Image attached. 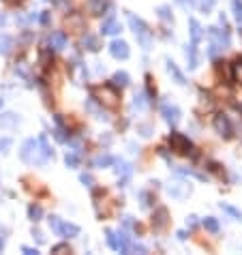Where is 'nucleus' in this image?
<instances>
[{
  "mask_svg": "<svg viewBox=\"0 0 242 255\" xmlns=\"http://www.w3.org/2000/svg\"><path fill=\"white\" fill-rule=\"evenodd\" d=\"M19 157L30 165H43V163H47V159H50V155H47L45 148H43L41 139H26L24 146H21V150H19Z\"/></svg>",
  "mask_w": 242,
  "mask_h": 255,
  "instance_id": "nucleus-1",
  "label": "nucleus"
},
{
  "mask_svg": "<svg viewBox=\"0 0 242 255\" xmlns=\"http://www.w3.org/2000/svg\"><path fill=\"white\" fill-rule=\"evenodd\" d=\"M127 20H129V26H131V30L135 32V37H137V41L142 43V47L144 50H150V45H152V35H150V30H148V26L144 24L139 18H135L133 13H129L127 15Z\"/></svg>",
  "mask_w": 242,
  "mask_h": 255,
  "instance_id": "nucleus-2",
  "label": "nucleus"
},
{
  "mask_svg": "<svg viewBox=\"0 0 242 255\" xmlns=\"http://www.w3.org/2000/svg\"><path fill=\"white\" fill-rule=\"evenodd\" d=\"M93 99L99 101L103 107L114 110V107H118V103H120V95H118L116 88H112V86H99V88L93 90Z\"/></svg>",
  "mask_w": 242,
  "mask_h": 255,
  "instance_id": "nucleus-3",
  "label": "nucleus"
},
{
  "mask_svg": "<svg viewBox=\"0 0 242 255\" xmlns=\"http://www.w3.org/2000/svg\"><path fill=\"white\" fill-rule=\"evenodd\" d=\"M107 242H110V247L114 249V251H120V253L129 251V236L125 230H120V232L107 230Z\"/></svg>",
  "mask_w": 242,
  "mask_h": 255,
  "instance_id": "nucleus-4",
  "label": "nucleus"
},
{
  "mask_svg": "<svg viewBox=\"0 0 242 255\" xmlns=\"http://www.w3.org/2000/svg\"><path fill=\"white\" fill-rule=\"evenodd\" d=\"M169 146H171V150H174V153H178V155H186L191 150L189 137H185L182 133H171L169 135Z\"/></svg>",
  "mask_w": 242,
  "mask_h": 255,
  "instance_id": "nucleus-5",
  "label": "nucleus"
},
{
  "mask_svg": "<svg viewBox=\"0 0 242 255\" xmlns=\"http://www.w3.org/2000/svg\"><path fill=\"white\" fill-rule=\"evenodd\" d=\"M208 37H210V39L221 47V50H227V47H229V32H227V28H225V30L208 28Z\"/></svg>",
  "mask_w": 242,
  "mask_h": 255,
  "instance_id": "nucleus-6",
  "label": "nucleus"
},
{
  "mask_svg": "<svg viewBox=\"0 0 242 255\" xmlns=\"http://www.w3.org/2000/svg\"><path fill=\"white\" fill-rule=\"evenodd\" d=\"M161 112H163L165 122L171 124V127H176V124L180 122V110H178V107H176V105H169V103H163Z\"/></svg>",
  "mask_w": 242,
  "mask_h": 255,
  "instance_id": "nucleus-7",
  "label": "nucleus"
},
{
  "mask_svg": "<svg viewBox=\"0 0 242 255\" xmlns=\"http://www.w3.org/2000/svg\"><path fill=\"white\" fill-rule=\"evenodd\" d=\"M169 223V213H168V208H157L154 210V215H152V227L157 232L161 230H165Z\"/></svg>",
  "mask_w": 242,
  "mask_h": 255,
  "instance_id": "nucleus-8",
  "label": "nucleus"
},
{
  "mask_svg": "<svg viewBox=\"0 0 242 255\" xmlns=\"http://www.w3.org/2000/svg\"><path fill=\"white\" fill-rule=\"evenodd\" d=\"M214 129H217V133L223 135V137H232V124H229V118L225 116V114H219V116L214 118Z\"/></svg>",
  "mask_w": 242,
  "mask_h": 255,
  "instance_id": "nucleus-9",
  "label": "nucleus"
},
{
  "mask_svg": "<svg viewBox=\"0 0 242 255\" xmlns=\"http://www.w3.org/2000/svg\"><path fill=\"white\" fill-rule=\"evenodd\" d=\"M168 193L171 195V197H186V195L191 193V184H186V182H171L169 187H168Z\"/></svg>",
  "mask_w": 242,
  "mask_h": 255,
  "instance_id": "nucleus-10",
  "label": "nucleus"
},
{
  "mask_svg": "<svg viewBox=\"0 0 242 255\" xmlns=\"http://www.w3.org/2000/svg\"><path fill=\"white\" fill-rule=\"evenodd\" d=\"M47 43H50V50H64L67 47V43H69V39H67V35L64 32H52L50 35V39H47Z\"/></svg>",
  "mask_w": 242,
  "mask_h": 255,
  "instance_id": "nucleus-11",
  "label": "nucleus"
},
{
  "mask_svg": "<svg viewBox=\"0 0 242 255\" xmlns=\"http://www.w3.org/2000/svg\"><path fill=\"white\" fill-rule=\"evenodd\" d=\"M110 52H112V56L120 58V60L129 58V45H127V41H114L110 45Z\"/></svg>",
  "mask_w": 242,
  "mask_h": 255,
  "instance_id": "nucleus-12",
  "label": "nucleus"
},
{
  "mask_svg": "<svg viewBox=\"0 0 242 255\" xmlns=\"http://www.w3.org/2000/svg\"><path fill=\"white\" fill-rule=\"evenodd\" d=\"M114 163L118 165V167H116V172L122 176V180H120V182H127L129 178H131V174H133V165H131V163H127V161H120V159H116Z\"/></svg>",
  "mask_w": 242,
  "mask_h": 255,
  "instance_id": "nucleus-13",
  "label": "nucleus"
},
{
  "mask_svg": "<svg viewBox=\"0 0 242 255\" xmlns=\"http://www.w3.org/2000/svg\"><path fill=\"white\" fill-rule=\"evenodd\" d=\"M56 234H60V236H67V238H71V236H77V234H79V227L75 225V223H64V221H60V225H58Z\"/></svg>",
  "mask_w": 242,
  "mask_h": 255,
  "instance_id": "nucleus-14",
  "label": "nucleus"
},
{
  "mask_svg": "<svg viewBox=\"0 0 242 255\" xmlns=\"http://www.w3.org/2000/svg\"><path fill=\"white\" fill-rule=\"evenodd\" d=\"M101 30H103V35H116V32H120V24L116 21L114 15H110V18H107V20L103 21Z\"/></svg>",
  "mask_w": 242,
  "mask_h": 255,
  "instance_id": "nucleus-15",
  "label": "nucleus"
},
{
  "mask_svg": "<svg viewBox=\"0 0 242 255\" xmlns=\"http://www.w3.org/2000/svg\"><path fill=\"white\" fill-rule=\"evenodd\" d=\"M82 45L90 52H99L101 50V41H99V37H94V35H84L82 37Z\"/></svg>",
  "mask_w": 242,
  "mask_h": 255,
  "instance_id": "nucleus-16",
  "label": "nucleus"
},
{
  "mask_svg": "<svg viewBox=\"0 0 242 255\" xmlns=\"http://www.w3.org/2000/svg\"><path fill=\"white\" fill-rule=\"evenodd\" d=\"M15 124H18V116H15L13 112H7L0 116V127L2 129H11V127H15Z\"/></svg>",
  "mask_w": 242,
  "mask_h": 255,
  "instance_id": "nucleus-17",
  "label": "nucleus"
},
{
  "mask_svg": "<svg viewBox=\"0 0 242 255\" xmlns=\"http://www.w3.org/2000/svg\"><path fill=\"white\" fill-rule=\"evenodd\" d=\"M67 28L82 30V28H84V18H82V15H77V13L69 15V18H67Z\"/></svg>",
  "mask_w": 242,
  "mask_h": 255,
  "instance_id": "nucleus-18",
  "label": "nucleus"
},
{
  "mask_svg": "<svg viewBox=\"0 0 242 255\" xmlns=\"http://www.w3.org/2000/svg\"><path fill=\"white\" fill-rule=\"evenodd\" d=\"M11 50H13V39L11 37H7V35H2L0 37V54H11Z\"/></svg>",
  "mask_w": 242,
  "mask_h": 255,
  "instance_id": "nucleus-19",
  "label": "nucleus"
},
{
  "mask_svg": "<svg viewBox=\"0 0 242 255\" xmlns=\"http://www.w3.org/2000/svg\"><path fill=\"white\" fill-rule=\"evenodd\" d=\"M107 7H110L107 0H90V9H93V13H96V15H101L103 9H107Z\"/></svg>",
  "mask_w": 242,
  "mask_h": 255,
  "instance_id": "nucleus-20",
  "label": "nucleus"
},
{
  "mask_svg": "<svg viewBox=\"0 0 242 255\" xmlns=\"http://www.w3.org/2000/svg\"><path fill=\"white\" fill-rule=\"evenodd\" d=\"M168 71H169L171 75H174V79H176L178 84H186V82H185V75H182V73L178 71V67H176V64L171 62V60H168Z\"/></svg>",
  "mask_w": 242,
  "mask_h": 255,
  "instance_id": "nucleus-21",
  "label": "nucleus"
},
{
  "mask_svg": "<svg viewBox=\"0 0 242 255\" xmlns=\"http://www.w3.org/2000/svg\"><path fill=\"white\" fill-rule=\"evenodd\" d=\"M114 157H110V155H101V157H96L94 159V167H110L112 163H114Z\"/></svg>",
  "mask_w": 242,
  "mask_h": 255,
  "instance_id": "nucleus-22",
  "label": "nucleus"
},
{
  "mask_svg": "<svg viewBox=\"0 0 242 255\" xmlns=\"http://www.w3.org/2000/svg\"><path fill=\"white\" fill-rule=\"evenodd\" d=\"M146 105H148L146 92H139V95H135V101H133V110H144Z\"/></svg>",
  "mask_w": 242,
  "mask_h": 255,
  "instance_id": "nucleus-23",
  "label": "nucleus"
},
{
  "mask_svg": "<svg viewBox=\"0 0 242 255\" xmlns=\"http://www.w3.org/2000/svg\"><path fill=\"white\" fill-rule=\"evenodd\" d=\"M114 84H116V86H120V88L129 86V73H125V71L114 73Z\"/></svg>",
  "mask_w": 242,
  "mask_h": 255,
  "instance_id": "nucleus-24",
  "label": "nucleus"
},
{
  "mask_svg": "<svg viewBox=\"0 0 242 255\" xmlns=\"http://www.w3.org/2000/svg\"><path fill=\"white\" fill-rule=\"evenodd\" d=\"M191 37H193V43H200L202 39V26L195 20H191Z\"/></svg>",
  "mask_w": 242,
  "mask_h": 255,
  "instance_id": "nucleus-25",
  "label": "nucleus"
},
{
  "mask_svg": "<svg viewBox=\"0 0 242 255\" xmlns=\"http://www.w3.org/2000/svg\"><path fill=\"white\" fill-rule=\"evenodd\" d=\"M204 227H206L208 232H212V234H217L219 232V221L214 219V216H206V219H204Z\"/></svg>",
  "mask_w": 242,
  "mask_h": 255,
  "instance_id": "nucleus-26",
  "label": "nucleus"
},
{
  "mask_svg": "<svg viewBox=\"0 0 242 255\" xmlns=\"http://www.w3.org/2000/svg\"><path fill=\"white\" fill-rule=\"evenodd\" d=\"M195 45H197V43H191V45H189V50H186V58H189V67H191V69H195V67H197V56H195Z\"/></svg>",
  "mask_w": 242,
  "mask_h": 255,
  "instance_id": "nucleus-27",
  "label": "nucleus"
},
{
  "mask_svg": "<svg viewBox=\"0 0 242 255\" xmlns=\"http://www.w3.org/2000/svg\"><path fill=\"white\" fill-rule=\"evenodd\" d=\"M232 78H234L238 84H242V60H238V62H236L234 67H232Z\"/></svg>",
  "mask_w": 242,
  "mask_h": 255,
  "instance_id": "nucleus-28",
  "label": "nucleus"
},
{
  "mask_svg": "<svg viewBox=\"0 0 242 255\" xmlns=\"http://www.w3.org/2000/svg\"><path fill=\"white\" fill-rule=\"evenodd\" d=\"M28 215H30L32 221H39L41 216H43V208H41V206H35V204H32L30 208H28Z\"/></svg>",
  "mask_w": 242,
  "mask_h": 255,
  "instance_id": "nucleus-29",
  "label": "nucleus"
},
{
  "mask_svg": "<svg viewBox=\"0 0 242 255\" xmlns=\"http://www.w3.org/2000/svg\"><path fill=\"white\" fill-rule=\"evenodd\" d=\"M221 208H223L227 215H232L234 219H242V213H240L238 208H234V206H229V204H223V202H221Z\"/></svg>",
  "mask_w": 242,
  "mask_h": 255,
  "instance_id": "nucleus-30",
  "label": "nucleus"
},
{
  "mask_svg": "<svg viewBox=\"0 0 242 255\" xmlns=\"http://www.w3.org/2000/svg\"><path fill=\"white\" fill-rule=\"evenodd\" d=\"M64 163H67V167H77V165H79V153H71V155H67Z\"/></svg>",
  "mask_w": 242,
  "mask_h": 255,
  "instance_id": "nucleus-31",
  "label": "nucleus"
},
{
  "mask_svg": "<svg viewBox=\"0 0 242 255\" xmlns=\"http://www.w3.org/2000/svg\"><path fill=\"white\" fill-rule=\"evenodd\" d=\"M86 110H88V112H93V114H96V118H105V116H101V110H99V107H96V103H94L93 99H88V101H86Z\"/></svg>",
  "mask_w": 242,
  "mask_h": 255,
  "instance_id": "nucleus-32",
  "label": "nucleus"
},
{
  "mask_svg": "<svg viewBox=\"0 0 242 255\" xmlns=\"http://www.w3.org/2000/svg\"><path fill=\"white\" fill-rule=\"evenodd\" d=\"M54 137L58 139V142H69V137H67V133H64V129H54Z\"/></svg>",
  "mask_w": 242,
  "mask_h": 255,
  "instance_id": "nucleus-33",
  "label": "nucleus"
},
{
  "mask_svg": "<svg viewBox=\"0 0 242 255\" xmlns=\"http://www.w3.org/2000/svg\"><path fill=\"white\" fill-rule=\"evenodd\" d=\"M159 18L163 20V21H171V13H169V9H168V7H161V9H159Z\"/></svg>",
  "mask_w": 242,
  "mask_h": 255,
  "instance_id": "nucleus-34",
  "label": "nucleus"
},
{
  "mask_svg": "<svg viewBox=\"0 0 242 255\" xmlns=\"http://www.w3.org/2000/svg\"><path fill=\"white\" fill-rule=\"evenodd\" d=\"M219 73H221V75H225V78H232V71H229V67H227V64H225V62H219Z\"/></svg>",
  "mask_w": 242,
  "mask_h": 255,
  "instance_id": "nucleus-35",
  "label": "nucleus"
},
{
  "mask_svg": "<svg viewBox=\"0 0 242 255\" xmlns=\"http://www.w3.org/2000/svg\"><path fill=\"white\" fill-rule=\"evenodd\" d=\"M234 11H236V20L242 21V2L240 0H234Z\"/></svg>",
  "mask_w": 242,
  "mask_h": 255,
  "instance_id": "nucleus-36",
  "label": "nucleus"
},
{
  "mask_svg": "<svg viewBox=\"0 0 242 255\" xmlns=\"http://www.w3.org/2000/svg\"><path fill=\"white\" fill-rule=\"evenodd\" d=\"M221 52H223L221 47H219L217 43H212V45H210V50H208V56H210V58H217V56H219V54H221Z\"/></svg>",
  "mask_w": 242,
  "mask_h": 255,
  "instance_id": "nucleus-37",
  "label": "nucleus"
},
{
  "mask_svg": "<svg viewBox=\"0 0 242 255\" xmlns=\"http://www.w3.org/2000/svg\"><path fill=\"white\" fill-rule=\"evenodd\" d=\"M214 4H217V0H202V11H204V13H208Z\"/></svg>",
  "mask_w": 242,
  "mask_h": 255,
  "instance_id": "nucleus-38",
  "label": "nucleus"
},
{
  "mask_svg": "<svg viewBox=\"0 0 242 255\" xmlns=\"http://www.w3.org/2000/svg\"><path fill=\"white\" fill-rule=\"evenodd\" d=\"M9 148H11V139L9 137H4V139H0V153H9Z\"/></svg>",
  "mask_w": 242,
  "mask_h": 255,
  "instance_id": "nucleus-39",
  "label": "nucleus"
},
{
  "mask_svg": "<svg viewBox=\"0 0 242 255\" xmlns=\"http://www.w3.org/2000/svg\"><path fill=\"white\" fill-rule=\"evenodd\" d=\"M82 182L86 184V187H94V178L93 176H90V174H82Z\"/></svg>",
  "mask_w": 242,
  "mask_h": 255,
  "instance_id": "nucleus-40",
  "label": "nucleus"
},
{
  "mask_svg": "<svg viewBox=\"0 0 242 255\" xmlns=\"http://www.w3.org/2000/svg\"><path fill=\"white\" fill-rule=\"evenodd\" d=\"M52 251L54 253H71V249H69V245H56Z\"/></svg>",
  "mask_w": 242,
  "mask_h": 255,
  "instance_id": "nucleus-41",
  "label": "nucleus"
},
{
  "mask_svg": "<svg viewBox=\"0 0 242 255\" xmlns=\"http://www.w3.org/2000/svg\"><path fill=\"white\" fill-rule=\"evenodd\" d=\"M139 197H142V206H144V208H146V206H150V204H152V197H150L148 193H139Z\"/></svg>",
  "mask_w": 242,
  "mask_h": 255,
  "instance_id": "nucleus-42",
  "label": "nucleus"
},
{
  "mask_svg": "<svg viewBox=\"0 0 242 255\" xmlns=\"http://www.w3.org/2000/svg\"><path fill=\"white\" fill-rule=\"evenodd\" d=\"M37 20V13H30V15H26V18H19V24H30V21H35Z\"/></svg>",
  "mask_w": 242,
  "mask_h": 255,
  "instance_id": "nucleus-43",
  "label": "nucleus"
},
{
  "mask_svg": "<svg viewBox=\"0 0 242 255\" xmlns=\"http://www.w3.org/2000/svg\"><path fill=\"white\" fill-rule=\"evenodd\" d=\"M129 249H131V251H135V253H146V251H148L146 247H144V245H137V242H135L133 247H129Z\"/></svg>",
  "mask_w": 242,
  "mask_h": 255,
  "instance_id": "nucleus-44",
  "label": "nucleus"
},
{
  "mask_svg": "<svg viewBox=\"0 0 242 255\" xmlns=\"http://www.w3.org/2000/svg\"><path fill=\"white\" fill-rule=\"evenodd\" d=\"M139 131H142V135H144V137H148V135H150V131H152V129H150L148 124H144V127L139 129Z\"/></svg>",
  "mask_w": 242,
  "mask_h": 255,
  "instance_id": "nucleus-45",
  "label": "nucleus"
},
{
  "mask_svg": "<svg viewBox=\"0 0 242 255\" xmlns=\"http://www.w3.org/2000/svg\"><path fill=\"white\" fill-rule=\"evenodd\" d=\"M186 223H189V227H195V225H197V216H193V215H191L189 219H186Z\"/></svg>",
  "mask_w": 242,
  "mask_h": 255,
  "instance_id": "nucleus-46",
  "label": "nucleus"
},
{
  "mask_svg": "<svg viewBox=\"0 0 242 255\" xmlns=\"http://www.w3.org/2000/svg\"><path fill=\"white\" fill-rule=\"evenodd\" d=\"M21 251H24L26 255H37V253H39V251H37V249H30V247H24V249H21Z\"/></svg>",
  "mask_w": 242,
  "mask_h": 255,
  "instance_id": "nucleus-47",
  "label": "nucleus"
},
{
  "mask_svg": "<svg viewBox=\"0 0 242 255\" xmlns=\"http://www.w3.org/2000/svg\"><path fill=\"white\" fill-rule=\"evenodd\" d=\"M41 24H45V26L50 24V13H47V11H45V13L41 15Z\"/></svg>",
  "mask_w": 242,
  "mask_h": 255,
  "instance_id": "nucleus-48",
  "label": "nucleus"
},
{
  "mask_svg": "<svg viewBox=\"0 0 242 255\" xmlns=\"http://www.w3.org/2000/svg\"><path fill=\"white\" fill-rule=\"evenodd\" d=\"M122 223H125V227H133V216H125Z\"/></svg>",
  "mask_w": 242,
  "mask_h": 255,
  "instance_id": "nucleus-49",
  "label": "nucleus"
},
{
  "mask_svg": "<svg viewBox=\"0 0 242 255\" xmlns=\"http://www.w3.org/2000/svg\"><path fill=\"white\" fill-rule=\"evenodd\" d=\"M32 236H35V238H37V242H43V240H45V236H43V234H41V232H35V234H32Z\"/></svg>",
  "mask_w": 242,
  "mask_h": 255,
  "instance_id": "nucleus-50",
  "label": "nucleus"
},
{
  "mask_svg": "<svg viewBox=\"0 0 242 255\" xmlns=\"http://www.w3.org/2000/svg\"><path fill=\"white\" fill-rule=\"evenodd\" d=\"M178 2H180V4H195L197 0H178Z\"/></svg>",
  "mask_w": 242,
  "mask_h": 255,
  "instance_id": "nucleus-51",
  "label": "nucleus"
},
{
  "mask_svg": "<svg viewBox=\"0 0 242 255\" xmlns=\"http://www.w3.org/2000/svg\"><path fill=\"white\" fill-rule=\"evenodd\" d=\"M176 236H178L180 240H185V238H186V232H178V234H176Z\"/></svg>",
  "mask_w": 242,
  "mask_h": 255,
  "instance_id": "nucleus-52",
  "label": "nucleus"
},
{
  "mask_svg": "<svg viewBox=\"0 0 242 255\" xmlns=\"http://www.w3.org/2000/svg\"><path fill=\"white\" fill-rule=\"evenodd\" d=\"M7 2H9V4H21L24 0H7Z\"/></svg>",
  "mask_w": 242,
  "mask_h": 255,
  "instance_id": "nucleus-53",
  "label": "nucleus"
},
{
  "mask_svg": "<svg viewBox=\"0 0 242 255\" xmlns=\"http://www.w3.org/2000/svg\"><path fill=\"white\" fill-rule=\"evenodd\" d=\"M2 249H4V242H2V238H0V251H2Z\"/></svg>",
  "mask_w": 242,
  "mask_h": 255,
  "instance_id": "nucleus-54",
  "label": "nucleus"
},
{
  "mask_svg": "<svg viewBox=\"0 0 242 255\" xmlns=\"http://www.w3.org/2000/svg\"><path fill=\"white\" fill-rule=\"evenodd\" d=\"M0 107H2V99H0Z\"/></svg>",
  "mask_w": 242,
  "mask_h": 255,
  "instance_id": "nucleus-55",
  "label": "nucleus"
}]
</instances>
